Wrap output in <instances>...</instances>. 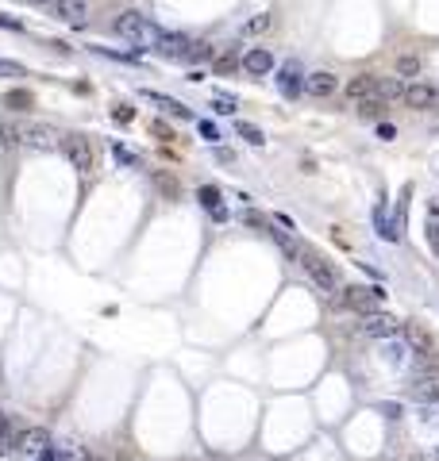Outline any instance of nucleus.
I'll use <instances>...</instances> for the list:
<instances>
[{
  "instance_id": "nucleus-39",
  "label": "nucleus",
  "mask_w": 439,
  "mask_h": 461,
  "mask_svg": "<svg viewBox=\"0 0 439 461\" xmlns=\"http://www.w3.org/2000/svg\"><path fill=\"white\" fill-rule=\"evenodd\" d=\"M27 4H35V8H46V4H54V0H27Z\"/></svg>"
},
{
  "instance_id": "nucleus-13",
  "label": "nucleus",
  "mask_w": 439,
  "mask_h": 461,
  "mask_svg": "<svg viewBox=\"0 0 439 461\" xmlns=\"http://www.w3.org/2000/svg\"><path fill=\"white\" fill-rule=\"evenodd\" d=\"M197 200L205 204V212H208V216L216 219V223H224V219H227V208H224V204H220V200H224V196H220V188H216V185H201Z\"/></svg>"
},
{
  "instance_id": "nucleus-5",
  "label": "nucleus",
  "mask_w": 439,
  "mask_h": 461,
  "mask_svg": "<svg viewBox=\"0 0 439 461\" xmlns=\"http://www.w3.org/2000/svg\"><path fill=\"white\" fill-rule=\"evenodd\" d=\"M362 335H370V339H393V335H401V323L389 311H366Z\"/></svg>"
},
{
  "instance_id": "nucleus-31",
  "label": "nucleus",
  "mask_w": 439,
  "mask_h": 461,
  "mask_svg": "<svg viewBox=\"0 0 439 461\" xmlns=\"http://www.w3.org/2000/svg\"><path fill=\"white\" fill-rule=\"evenodd\" d=\"M201 135H205L208 143H216V138H220V131H216V127H212V123H208V119H201Z\"/></svg>"
},
{
  "instance_id": "nucleus-7",
  "label": "nucleus",
  "mask_w": 439,
  "mask_h": 461,
  "mask_svg": "<svg viewBox=\"0 0 439 461\" xmlns=\"http://www.w3.org/2000/svg\"><path fill=\"white\" fill-rule=\"evenodd\" d=\"M278 89H281V96H286V100H297V96L305 93V70H300L297 62L278 65Z\"/></svg>"
},
{
  "instance_id": "nucleus-8",
  "label": "nucleus",
  "mask_w": 439,
  "mask_h": 461,
  "mask_svg": "<svg viewBox=\"0 0 439 461\" xmlns=\"http://www.w3.org/2000/svg\"><path fill=\"white\" fill-rule=\"evenodd\" d=\"M409 108H435V100H439V89L435 85H424V81H416V85H405V96H401Z\"/></svg>"
},
{
  "instance_id": "nucleus-22",
  "label": "nucleus",
  "mask_w": 439,
  "mask_h": 461,
  "mask_svg": "<svg viewBox=\"0 0 439 461\" xmlns=\"http://www.w3.org/2000/svg\"><path fill=\"white\" fill-rule=\"evenodd\" d=\"M270 12H258V15H250V20L247 23H243V35H262V31L266 27H270Z\"/></svg>"
},
{
  "instance_id": "nucleus-20",
  "label": "nucleus",
  "mask_w": 439,
  "mask_h": 461,
  "mask_svg": "<svg viewBox=\"0 0 439 461\" xmlns=\"http://www.w3.org/2000/svg\"><path fill=\"white\" fill-rule=\"evenodd\" d=\"M235 135H239V138H247L250 146H262V143H266V135L255 127V123H247V119H239V123H235Z\"/></svg>"
},
{
  "instance_id": "nucleus-26",
  "label": "nucleus",
  "mask_w": 439,
  "mask_h": 461,
  "mask_svg": "<svg viewBox=\"0 0 439 461\" xmlns=\"http://www.w3.org/2000/svg\"><path fill=\"white\" fill-rule=\"evenodd\" d=\"M0 77H23V65H20V62H8V58H0Z\"/></svg>"
},
{
  "instance_id": "nucleus-23",
  "label": "nucleus",
  "mask_w": 439,
  "mask_h": 461,
  "mask_svg": "<svg viewBox=\"0 0 439 461\" xmlns=\"http://www.w3.org/2000/svg\"><path fill=\"white\" fill-rule=\"evenodd\" d=\"M405 96V81L401 77H386L381 81V100H401Z\"/></svg>"
},
{
  "instance_id": "nucleus-27",
  "label": "nucleus",
  "mask_w": 439,
  "mask_h": 461,
  "mask_svg": "<svg viewBox=\"0 0 439 461\" xmlns=\"http://www.w3.org/2000/svg\"><path fill=\"white\" fill-rule=\"evenodd\" d=\"M12 143H20V135H15V127H8V123L0 119V146H12Z\"/></svg>"
},
{
  "instance_id": "nucleus-19",
  "label": "nucleus",
  "mask_w": 439,
  "mask_h": 461,
  "mask_svg": "<svg viewBox=\"0 0 439 461\" xmlns=\"http://www.w3.org/2000/svg\"><path fill=\"white\" fill-rule=\"evenodd\" d=\"M416 73H420V58L416 54H401L397 58V77L401 81H412Z\"/></svg>"
},
{
  "instance_id": "nucleus-30",
  "label": "nucleus",
  "mask_w": 439,
  "mask_h": 461,
  "mask_svg": "<svg viewBox=\"0 0 439 461\" xmlns=\"http://www.w3.org/2000/svg\"><path fill=\"white\" fill-rule=\"evenodd\" d=\"M12 439V419L4 415V411H0V450H4V442Z\"/></svg>"
},
{
  "instance_id": "nucleus-28",
  "label": "nucleus",
  "mask_w": 439,
  "mask_h": 461,
  "mask_svg": "<svg viewBox=\"0 0 439 461\" xmlns=\"http://www.w3.org/2000/svg\"><path fill=\"white\" fill-rule=\"evenodd\" d=\"M212 112H216V115H231V112H235V100H227V96H216V100H212Z\"/></svg>"
},
{
  "instance_id": "nucleus-33",
  "label": "nucleus",
  "mask_w": 439,
  "mask_h": 461,
  "mask_svg": "<svg viewBox=\"0 0 439 461\" xmlns=\"http://www.w3.org/2000/svg\"><path fill=\"white\" fill-rule=\"evenodd\" d=\"M8 104H12V108H15V104H20V108H27L31 96H27V93H12V96H8Z\"/></svg>"
},
{
  "instance_id": "nucleus-15",
  "label": "nucleus",
  "mask_w": 439,
  "mask_h": 461,
  "mask_svg": "<svg viewBox=\"0 0 439 461\" xmlns=\"http://www.w3.org/2000/svg\"><path fill=\"white\" fill-rule=\"evenodd\" d=\"M401 331L409 335V342H412V350H416V353H432V350H435L432 335H428V331H424V327H420V323H405Z\"/></svg>"
},
{
  "instance_id": "nucleus-34",
  "label": "nucleus",
  "mask_w": 439,
  "mask_h": 461,
  "mask_svg": "<svg viewBox=\"0 0 439 461\" xmlns=\"http://www.w3.org/2000/svg\"><path fill=\"white\" fill-rule=\"evenodd\" d=\"M393 135H397V127H393V123H378V138H386V143H389Z\"/></svg>"
},
{
  "instance_id": "nucleus-36",
  "label": "nucleus",
  "mask_w": 439,
  "mask_h": 461,
  "mask_svg": "<svg viewBox=\"0 0 439 461\" xmlns=\"http://www.w3.org/2000/svg\"><path fill=\"white\" fill-rule=\"evenodd\" d=\"M0 27H8V31H20L23 23H20V20H12V15H0Z\"/></svg>"
},
{
  "instance_id": "nucleus-21",
  "label": "nucleus",
  "mask_w": 439,
  "mask_h": 461,
  "mask_svg": "<svg viewBox=\"0 0 439 461\" xmlns=\"http://www.w3.org/2000/svg\"><path fill=\"white\" fill-rule=\"evenodd\" d=\"M416 396L420 400H432L439 408V377H424V381H416Z\"/></svg>"
},
{
  "instance_id": "nucleus-32",
  "label": "nucleus",
  "mask_w": 439,
  "mask_h": 461,
  "mask_svg": "<svg viewBox=\"0 0 439 461\" xmlns=\"http://www.w3.org/2000/svg\"><path fill=\"white\" fill-rule=\"evenodd\" d=\"M27 138H31L35 146H46V143H51V135H46V131H27Z\"/></svg>"
},
{
  "instance_id": "nucleus-35",
  "label": "nucleus",
  "mask_w": 439,
  "mask_h": 461,
  "mask_svg": "<svg viewBox=\"0 0 439 461\" xmlns=\"http://www.w3.org/2000/svg\"><path fill=\"white\" fill-rule=\"evenodd\" d=\"M243 223H250V227H262V216H258V212H243Z\"/></svg>"
},
{
  "instance_id": "nucleus-40",
  "label": "nucleus",
  "mask_w": 439,
  "mask_h": 461,
  "mask_svg": "<svg viewBox=\"0 0 439 461\" xmlns=\"http://www.w3.org/2000/svg\"><path fill=\"white\" fill-rule=\"evenodd\" d=\"M85 461H93V457H85Z\"/></svg>"
},
{
  "instance_id": "nucleus-18",
  "label": "nucleus",
  "mask_w": 439,
  "mask_h": 461,
  "mask_svg": "<svg viewBox=\"0 0 439 461\" xmlns=\"http://www.w3.org/2000/svg\"><path fill=\"white\" fill-rule=\"evenodd\" d=\"M239 62H243V58H239V51L231 46V51L216 54V73H220V77H227V73H235V70H239Z\"/></svg>"
},
{
  "instance_id": "nucleus-17",
  "label": "nucleus",
  "mask_w": 439,
  "mask_h": 461,
  "mask_svg": "<svg viewBox=\"0 0 439 461\" xmlns=\"http://www.w3.org/2000/svg\"><path fill=\"white\" fill-rule=\"evenodd\" d=\"M374 230H378L386 242H397V238H401V235L393 230V216L386 212V204H378V208H374Z\"/></svg>"
},
{
  "instance_id": "nucleus-16",
  "label": "nucleus",
  "mask_w": 439,
  "mask_h": 461,
  "mask_svg": "<svg viewBox=\"0 0 439 461\" xmlns=\"http://www.w3.org/2000/svg\"><path fill=\"white\" fill-rule=\"evenodd\" d=\"M54 8H58V15L66 23H81L89 12V0H54Z\"/></svg>"
},
{
  "instance_id": "nucleus-12",
  "label": "nucleus",
  "mask_w": 439,
  "mask_h": 461,
  "mask_svg": "<svg viewBox=\"0 0 439 461\" xmlns=\"http://www.w3.org/2000/svg\"><path fill=\"white\" fill-rule=\"evenodd\" d=\"M51 446V434H46V427H27V431H20V450L23 454H43V450Z\"/></svg>"
},
{
  "instance_id": "nucleus-4",
  "label": "nucleus",
  "mask_w": 439,
  "mask_h": 461,
  "mask_svg": "<svg viewBox=\"0 0 439 461\" xmlns=\"http://www.w3.org/2000/svg\"><path fill=\"white\" fill-rule=\"evenodd\" d=\"M193 39L189 35H166V31H162V39H158V46H154V51H158L162 58H170V62H193Z\"/></svg>"
},
{
  "instance_id": "nucleus-2",
  "label": "nucleus",
  "mask_w": 439,
  "mask_h": 461,
  "mask_svg": "<svg viewBox=\"0 0 439 461\" xmlns=\"http://www.w3.org/2000/svg\"><path fill=\"white\" fill-rule=\"evenodd\" d=\"M62 150H66L70 166L77 169V173H93L96 154H93V143H89L85 135H70V138H62Z\"/></svg>"
},
{
  "instance_id": "nucleus-14",
  "label": "nucleus",
  "mask_w": 439,
  "mask_h": 461,
  "mask_svg": "<svg viewBox=\"0 0 439 461\" xmlns=\"http://www.w3.org/2000/svg\"><path fill=\"white\" fill-rule=\"evenodd\" d=\"M143 100H151V104H158L162 112H170V115H177V119H193V112L185 108L182 100H174V96H162V93H154V89H143Z\"/></svg>"
},
{
  "instance_id": "nucleus-10",
  "label": "nucleus",
  "mask_w": 439,
  "mask_h": 461,
  "mask_svg": "<svg viewBox=\"0 0 439 461\" xmlns=\"http://www.w3.org/2000/svg\"><path fill=\"white\" fill-rule=\"evenodd\" d=\"M336 89H339V81H336V73H328V70H316V73H308V77H305V93L316 96V100L331 96Z\"/></svg>"
},
{
  "instance_id": "nucleus-6",
  "label": "nucleus",
  "mask_w": 439,
  "mask_h": 461,
  "mask_svg": "<svg viewBox=\"0 0 439 461\" xmlns=\"http://www.w3.org/2000/svg\"><path fill=\"white\" fill-rule=\"evenodd\" d=\"M347 100L359 104V100H374V96H381V77H374V73H359V77L347 81Z\"/></svg>"
},
{
  "instance_id": "nucleus-24",
  "label": "nucleus",
  "mask_w": 439,
  "mask_h": 461,
  "mask_svg": "<svg viewBox=\"0 0 439 461\" xmlns=\"http://www.w3.org/2000/svg\"><path fill=\"white\" fill-rule=\"evenodd\" d=\"M409 193H412V188H405V193H401V200H397V208H393V230H397V235L405 230V212H409Z\"/></svg>"
},
{
  "instance_id": "nucleus-38",
  "label": "nucleus",
  "mask_w": 439,
  "mask_h": 461,
  "mask_svg": "<svg viewBox=\"0 0 439 461\" xmlns=\"http://www.w3.org/2000/svg\"><path fill=\"white\" fill-rule=\"evenodd\" d=\"M116 158H120V162H124V166H135V158H132V154H127V150H124V146H116Z\"/></svg>"
},
{
  "instance_id": "nucleus-29",
  "label": "nucleus",
  "mask_w": 439,
  "mask_h": 461,
  "mask_svg": "<svg viewBox=\"0 0 439 461\" xmlns=\"http://www.w3.org/2000/svg\"><path fill=\"white\" fill-rule=\"evenodd\" d=\"M154 181H158V188H162L166 196H177V181H174V177H166V173H158Z\"/></svg>"
},
{
  "instance_id": "nucleus-37",
  "label": "nucleus",
  "mask_w": 439,
  "mask_h": 461,
  "mask_svg": "<svg viewBox=\"0 0 439 461\" xmlns=\"http://www.w3.org/2000/svg\"><path fill=\"white\" fill-rule=\"evenodd\" d=\"M116 119H120V123H132L135 112H132V108H116Z\"/></svg>"
},
{
  "instance_id": "nucleus-3",
  "label": "nucleus",
  "mask_w": 439,
  "mask_h": 461,
  "mask_svg": "<svg viewBox=\"0 0 439 461\" xmlns=\"http://www.w3.org/2000/svg\"><path fill=\"white\" fill-rule=\"evenodd\" d=\"M300 266H305V273L312 277L316 288H324V292H336L339 288V273L328 266V261L316 258V254H300Z\"/></svg>"
},
{
  "instance_id": "nucleus-25",
  "label": "nucleus",
  "mask_w": 439,
  "mask_h": 461,
  "mask_svg": "<svg viewBox=\"0 0 439 461\" xmlns=\"http://www.w3.org/2000/svg\"><path fill=\"white\" fill-rule=\"evenodd\" d=\"M355 108H359V115H370V119H374V115H381V108H386V100H381V96H374V100H359Z\"/></svg>"
},
{
  "instance_id": "nucleus-9",
  "label": "nucleus",
  "mask_w": 439,
  "mask_h": 461,
  "mask_svg": "<svg viewBox=\"0 0 439 461\" xmlns=\"http://www.w3.org/2000/svg\"><path fill=\"white\" fill-rule=\"evenodd\" d=\"M243 70L250 73V77H266V73H274V54L266 51V46H255V51L243 54Z\"/></svg>"
},
{
  "instance_id": "nucleus-1",
  "label": "nucleus",
  "mask_w": 439,
  "mask_h": 461,
  "mask_svg": "<svg viewBox=\"0 0 439 461\" xmlns=\"http://www.w3.org/2000/svg\"><path fill=\"white\" fill-rule=\"evenodd\" d=\"M116 35L127 39V43L135 46V54H143V51H154V46H158L162 27L154 20H146L143 12H120L116 15Z\"/></svg>"
},
{
  "instance_id": "nucleus-11",
  "label": "nucleus",
  "mask_w": 439,
  "mask_h": 461,
  "mask_svg": "<svg viewBox=\"0 0 439 461\" xmlns=\"http://www.w3.org/2000/svg\"><path fill=\"white\" fill-rule=\"evenodd\" d=\"M381 296H386V288H343V296H339V308H366V304H370V300H381Z\"/></svg>"
}]
</instances>
